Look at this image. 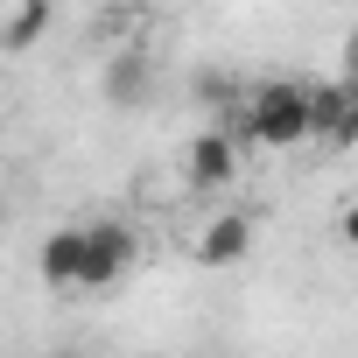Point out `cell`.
<instances>
[{"instance_id":"obj_2","label":"cell","mask_w":358,"mask_h":358,"mask_svg":"<svg viewBox=\"0 0 358 358\" xmlns=\"http://www.w3.org/2000/svg\"><path fill=\"white\" fill-rule=\"evenodd\" d=\"M134 267V232L120 225V218H99V225H85V260H78V288H113L120 274Z\"/></svg>"},{"instance_id":"obj_5","label":"cell","mask_w":358,"mask_h":358,"mask_svg":"<svg viewBox=\"0 0 358 358\" xmlns=\"http://www.w3.org/2000/svg\"><path fill=\"white\" fill-rule=\"evenodd\" d=\"M78 260H85V225H57L43 239V253H36V267H43L50 288H78Z\"/></svg>"},{"instance_id":"obj_3","label":"cell","mask_w":358,"mask_h":358,"mask_svg":"<svg viewBox=\"0 0 358 358\" xmlns=\"http://www.w3.org/2000/svg\"><path fill=\"white\" fill-rule=\"evenodd\" d=\"M183 176H190V190H225L239 176V127L232 134H197L183 148Z\"/></svg>"},{"instance_id":"obj_7","label":"cell","mask_w":358,"mask_h":358,"mask_svg":"<svg viewBox=\"0 0 358 358\" xmlns=\"http://www.w3.org/2000/svg\"><path fill=\"white\" fill-rule=\"evenodd\" d=\"M141 78H148V57H120V64L106 71V99H113V106H134V99H141Z\"/></svg>"},{"instance_id":"obj_9","label":"cell","mask_w":358,"mask_h":358,"mask_svg":"<svg viewBox=\"0 0 358 358\" xmlns=\"http://www.w3.org/2000/svg\"><path fill=\"white\" fill-rule=\"evenodd\" d=\"M344 85H351V92H358V43H351V78H344Z\"/></svg>"},{"instance_id":"obj_6","label":"cell","mask_w":358,"mask_h":358,"mask_svg":"<svg viewBox=\"0 0 358 358\" xmlns=\"http://www.w3.org/2000/svg\"><path fill=\"white\" fill-rule=\"evenodd\" d=\"M50 22H57V0H22V8L8 15V29H0V50H8V57L36 50V43L50 36Z\"/></svg>"},{"instance_id":"obj_1","label":"cell","mask_w":358,"mask_h":358,"mask_svg":"<svg viewBox=\"0 0 358 358\" xmlns=\"http://www.w3.org/2000/svg\"><path fill=\"white\" fill-rule=\"evenodd\" d=\"M239 134H246L253 148H274V155L302 148V141H309V85H295V78H267V85L253 92Z\"/></svg>"},{"instance_id":"obj_4","label":"cell","mask_w":358,"mask_h":358,"mask_svg":"<svg viewBox=\"0 0 358 358\" xmlns=\"http://www.w3.org/2000/svg\"><path fill=\"white\" fill-rule=\"evenodd\" d=\"M246 246H253V218L246 211H218L197 232V260L204 267H232V260H246Z\"/></svg>"},{"instance_id":"obj_8","label":"cell","mask_w":358,"mask_h":358,"mask_svg":"<svg viewBox=\"0 0 358 358\" xmlns=\"http://www.w3.org/2000/svg\"><path fill=\"white\" fill-rule=\"evenodd\" d=\"M337 239L358 253V204H344V211H337Z\"/></svg>"}]
</instances>
